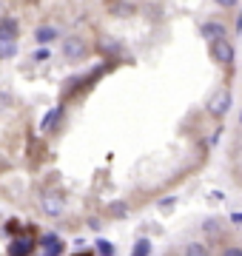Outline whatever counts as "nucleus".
I'll return each instance as SVG.
<instances>
[{"instance_id":"nucleus-1","label":"nucleus","mask_w":242,"mask_h":256,"mask_svg":"<svg viewBox=\"0 0 242 256\" xmlns=\"http://www.w3.org/2000/svg\"><path fill=\"white\" fill-rule=\"evenodd\" d=\"M208 52H211V57H214V63H220V66H231V63H234V46L225 40V37H216V40H211Z\"/></svg>"},{"instance_id":"nucleus-2","label":"nucleus","mask_w":242,"mask_h":256,"mask_svg":"<svg viewBox=\"0 0 242 256\" xmlns=\"http://www.w3.org/2000/svg\"><path fill=\"white\" fill-rule=\"evenodd\" d=\"M228 108H231V92H228V88H220V92L208 100V111H211L214 117H225Z\"/></svg>"},{"instance_id":"nucleus-3","label":"nucleus","mask_w":242,"mask_h":256,"mask_svg":"<svg viewBox=\"0 0 242 256\" xmlns=\"http://www.w3.org/2000/svg\"><path fill=\"white\" fill-rule=\"evenodd\" d=\"M40 205H43V214H48V216H60L63 208H66L63 194L60 191H46L43 194V200H40Z\"/></svg>"},{"instance_id":"nucleus-4","label":"nucleus","mask_w":242,"mask_h":256,"mask_svg":"<svg viewBox=\"0 0 242 256\" xmlns=\"http://www.w3.org/2000/svg\"><path fill=\"white\" fill-rule=\"evenodd\" d=\"M86 54V43L80 37H66L63 40V57L66 60H83Z\"/></svg>"},{"instance_id":"nucleus-5","label":"nucleus","mask_w":242,"mask_h":256,"mask_svg":"<svg viewBox=\"0 0 242 256\" xmlns=\"http://www.w3.org/2000/svg\"><path fill=\"white\" fill-rule=\"evenodd\" d=\"M38 245H40V250H43V254H48V256L63 254V239L57 236V234H52V230L40 236V242H38Z\"/></svg>"},{"instance_id":"nucleus-6","label":"nucleus","mask_w":242,"mask_h":256,"mask_svg":"<svg viewBox=\"0 0 242 256\" xmlns=\"http://www.w3.org/2000/svg\"><path fill=\"white\" fill-rule=\"evenodd\" d=\"M38 248V242L32 236H14V242L9 245V254H14V256H26V254H32Z\"/></svg>"},{"instance_id":"nucleus-7","label":"nucleus","mask_w":242,"mask_h":256,"mask_svg":"<svg viewBox=\"0 0 242 256\" xmlns=\"http://www.w3.org/2000/svg\"><path fill=\"white\" fill-rule=\"evenodd\" d=\"M18 28L14 18H0V40H18Z\"/></svg>"},{"instance_id":"nucleus-8","label":"nucleus","mask_w":242,"mask_h":256,"mask_svg":"<svg viewBox=\"0 0 242 256\" xmlns=\"http://www.w3.org/2000/svg\"><path fill=\"white\" fill-rule=\"evenodd\" d=\"M60 37V28L57 26H38V32H34V40H38L40 46H46V43H52V40H57Z\"/></svg>"},{"instance_id":"nucleus-9","label":"nucleus","mask_w":242,"mask_h":256,"mask_svg":"<svg viewBox=\"0 0 242 256\" xmlns=\"http://www.w3.org/2000/svg\"><path fill=\"white\" fill-rule=\"evenodd\" d=\"M225 32H228V26H225L222 20H208L202 26V34L208 37V40H216V37H225Z\"/></svg>"},{"instance_id":"nucleus-10","label":"nucleus","mask_w":242,"mask_h":256,"mask_svg":"<svg viewBox=\"0 0 242 256\" xmlns=\"http://www.w3.org/2000/svg\"><path fill=\"white\" fill-rule=\"evenodd\" d=\"M202 230L208 234V236H214V239H220L225 234V225L216 216H208V220H202Z\"/></svg>"},{"instance_id":"nucleus-11","label":"nucleus","mask_w":242,"mask_h":256,"mask_svg":"<svg viewBox=\"0 0 242 256\" xmlns=\"http://www.w3.org/2000/svg\"><path fill=\"white\" fill-rule=\"evenodd\" d=\"M63 114H66L63 108H52V111L46 114V117H43V122H40V128H43V131H54V128H57V122L63 120Z\"/></svg>"},{"instance_id":"nucleus-12","label":"nucleus","mask_w":242,"mask_h":256,"mask_svg":"<svg viewBox=\"0 0 242 256\" xmlns=\"http://www.w3.org/2000/svg\"><path fill=\"white\" fill-rule=\"evenodd\" d=\"M100 52L106 57H117V54H122V46L117 43V40H112V37H102L100 40Z\"/></svg>"},{"instance_id":"nucleus-13","label":"nucleus","mask_w":242,"mask_h":256,"mask_svg":"<svg viewBox=\"0 0 242 256\" xmlns=\"http://www.w3.org/2000/svg\"><path fill=\"white\" fill-rule=\"evenodd\" d=\"M112 14H117V18H131L134 14V6L126 3V0H117V3H112Z\"/></svg>"},{"instance_id":"nucleus-14","label":"nucleus","mask_w":242,"mask_h":256,"mask_svg":"<svg viewBox=\"0 0 242 256\" xmlns=\"http://www.w3.org/2000/svg\"><path fill=\"white\" fill-rule=\"evenodd\" d=\"M18 54V40H0V60H9Z\"/></svg>"},{"instance_id":"nucleus-15","label":"nucleus","mask_w":242,"mask_h":256,"mask_svg":"<svg viewBox=\"0 0 242 256\" xmlns=\"http://www.w3.org/2000/svg\"><path fill=\"white\" fill-rule=\"evenodd\" d=\"M134 254L137 256H142V254H151V242L146 236H140L137 242H134Z\"/></svg>"},{"instance_id":"nucleus-16","label":"nucleus","mask_w":242,"mask_h":256,"mask_svg":"<svg viewBox=\"0 0 242 256\" xmlns=\"http://www.w3.org/2000/svg\"><path fill=\"white\" fill-rule=\"evenodd\" d=\"M94 250H97V254H114V245H112V242H106V239H97Z\"/></svg>"},{"instance_id":"nucleus-17","label":"nucleus","mask_w":242,"mask_h":256,"mask_svg":"<svg viewBox=\"0 0 242 256\" xmlns=\"http://www.w3.org/2000/svg\"><path fill=\"white\" fill-rule=\"evenodd\" d=\"M32 57H34V63H46L48 57H52V52H48L46 46H40V48H38V52H34Z\"/></svg>"},{"instance_id":"nucleus-18","label":"nucleus","mask_w":242,"mask_h":256,"mask_svg":"<svg viewBox=\"0 0 242 256\" xmlns=\"http://www.w3.org/2000/svg\"><path fill=\"white\" fill-rule=\"evenodd\" d=\"M126 210H128V205H126V202H114V205H112L114 216H126Z\"/></svg>"},{"instance_id":"nucleus-19","label":"nucleus","mask_w":242,"mask_h":256,"mask_svg":"<svg viewBox=\"0 0 242 256\" xmlns=\"http://www.w3.org/2000/svg\"><path fill=\"white\" fill-rule=\"evenodd\" d=\"M182 250H186V254H208L211 248H205V245H186Z\"/></svg>"},{"instance_id":"nucleus-20","label":"nucleus","mask_w":242,"mask_h":256,"mask_svg":"<svg viewBox=\"0 0 242 256\" xmlns=\"http://www.w3.org/2000/svg\"><path fill=\"white\" fill-rule=\"evenodd\" d=\"M174 205H177V200H174V196H166V200H160V208H162V210H171Z\"/></svg>"},{"instance_id":"nucleus-21","label":"nucleus","mask_w":242,"mask_h":256,"mask_svg":"<svg viewBox=\"0 0 242 256\" xmlns=\"http://www.w3.org/2000/svg\"><path fill=\"white\" fill-rule=\"evenodd\" d=\"M222 254H225V256H242V248H234V245H228V248H222Z\"/></svg>"},{"instance_id":"nucleus-22","label":"nucleus","mask_w":242,"mask_h":256,"mask_svg":"<svg viewBox=\"0 0 242 256\" xmlns=\"http://www.w3.org/2000/svg\"><path fill=\"white\" fill-rule=\"evenodd\" d=\"M216 3H220L222 9H234V6H236V0H216Z\"/></svg>"},{"instance_id":"nucleus-23","label":"nucleus","mask_w":242,"mask_h":256,"mask_svg":"<svg viewBox=\"0 0 242 256\" xmlns=\"http://www.w3.org/2000/svg\"><path fill=\"white\" fill-rule=\"evenodd\" d=\"M9 94H0V108H6V106H9Z\"/></svg>"},{"instance_id":"nucleus-24","label":"nucleus","mask_w":242,"mask_h":256,"mask_svg":"<svg viewBox=\"0 0 242 256\" xmlns=\"http://www.w3.org/2000/svg\"><path fill=\"white\" fill-rule=\"evenodd\" d=\"M231 222H236V225H242V214H231Z\"/></svg>"},{"instance_id":"nucleus-25","label":"nucleus","mask_w":242,"mask_h":256,"mask_svg":"<svg viewBox=\"0 0 242 256\" xmlns=\"http://www.w3.org/2000/svg\"><path fill=\"white\" fill-rule=\"evenodd\" d=\"M240 122H242V111H240Z\"/></svg>"}]
</instances>
